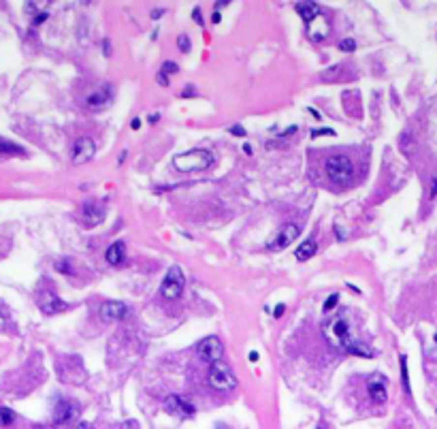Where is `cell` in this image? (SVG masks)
Listing matches in <instances>:
<instances>
[{
  "label": "cell",
  "instance_id": "2e32d148",
  "mask_svg": "<svg viewBox=\"0 0 437 429\" xmlns=\"http://www.w3.org/2000/svg\"><path fill=\"white\" fill-rule=\"evenodd\" d=\"M105 258L111 265H118V263H122L126 258V246H124V242H113L111 246L107 248V254H105Z\"/></svg>",
  "mask_w": 437,
  "mask_h": 429
},
{
  "label": "cell",
  "instance_id": "4dcf8cb0",
  "mask_svg": "<svg viewBox=\"0 0 437 429\" xmlns=\"http://www.w3.org/2000/svg\"><path fill=\"white\" fill-rule=\"evenodd\" d=\"M158 120H160V115H158V113H154V115H150V124H152V122H158Z\"/></svg>",
  "mask_w": 437,
  "mask_h": 429
},
{
  "label": "cell",
  "instance_id": "277c9868",
  "mask_svg": "<svg viewBox=\"0 0 437 429\" xmlns=\"http://www.w3.org/2000/svg\"><path fill=\"white\" fill-rule=\"evenodd\" d=\"M326 175L337 184H348L354 175V165L345 156H331L326 160Z\"/></svg>",
  "mask_w": 437,
  "mask_h": 429
},
{
  "label": "cell",
  "instance_id": "8992f818",
  "mask_svg": "<svg viewBox=\"0 0 437 429\" xmlns=\"http://www.w3.org/2000/svg\"><path fill=\"white\" fill-rule=\"evenodd\" d=\"M196 353H198V357L201 359H205L207 363H218L222 359V355H224V346H222V342L218 340L216 335H209V337H205V340H201L196 344Z\"/></svg>",
  "mask_w": 437,
  "mask_h": 429
},
{
  "label": "cell",
  "instance_id": "7c38bea8",
  "mask_svg": "<svg viewBox=\"0 0 437 429\" xmlns=\"http://www.w3.org/2000/svg\"><path fill=\"white\" fill-rule=\"evenodd\" d=\"M77 412H79L77 404H73V401H68V399H60L54 410V421L56 423H68L70 419H75Z\"/></svg>",
  "mask_w": 437,
  "mask_h": 429
},
{
  "label": "cell",
  "instance_id": "484cf974",
  "mask_svg": "<svg viewBox=\"0 0 437 429\" xmlns=\"http://www.w3.org/2000/svg\"><path fill=\"white\" fill-rule=\"evenodd\" d=\"M230 133H233V135H239V137H243V135H246V128H243V126H230Z\"/></svg>",
  "mask_w": 437,
  "mask_h": 429
},
{
  "label": "cell",
  "instance_id": "9a60e30c",
  "mask_svg": "<svg viewBox=\"0 0 437 429\" xmlns=\"http://www.w3.org/2000/svg\"><path fill=\"white\" fill-rule=\"evenodd\" d=\"M367 391H369V397L375 399V401H380V404H384V401H386V397H388L386 387H384V382H382L380 378H371V380L367 382Z\"/></svg>",
  "mask_w": 437,
  "mask_h": 429
},
{
  "label": "cell",
  "instance_id": "603a6c76",
  "mask_svg": "<svg viewBox=\"0 0 437 429\" xmlns=\"http://www.w3.org/2000/svg\"><path fill=\"white\" fill-rule=\"evenodd\" d=\"M401 378H403V387L409 391V376H407V359L401 357Z\"/></svg>",
  "mask_w": 437,
  "mask_h": 429
},
{
  "label": "cell",
  "instance_id": "4fadbf2b",
  "mask_svg": "<svg viewBox=\"0 0 437 429\" xmlns=\"http://www.w3.org/2000/svg\"><path fill=\"white\" fill-rule=\"evenodd\" d=\"M166 410L173 414H179V417H192L194 414V406L190 401H186L184 397H179V395H171L166 399Z\"/></svg>",
  "mask_w": 437,
  "mask_h": 429
},
{
  "label": "cell",
  "instance_id": "30bf717a",
  "mask_svg": "<svg viewBox=\"0 0 437 429\" xmlns=\"http://www.w3.org/2000/svg\"><path fill=\"white\" fill-rule=\"evenodd\" d=\"M128 316V308L122 301H105L100 305V318L102 321H122Z\"/></svg>",
  "mask_w": 437,
  "mask_h": 429
},
{
  "label": "cell",
  "instance_id": "4316f807",
  "mask_svg": "<svg viewBox=\"0 0 437 429\" xmlns=\"http://www.w3.org/2000/svg\"><path fill=\"white\" fill-rule=\"evenodd\" d=\"M284 310H286V308H284V303H280L278 308H275V312H273V314H275V318H280L281 314H284Z\"/></svg>",
  "mask_w": 437,
  "mask_h": 429
},
{
  "label": "cell",
  "instance_id": "e0dca14e",
  "mask_svg": "<svg viewBox=\"0 0 437 429\" xmlns=\"http://www.w3.org/2000/svg\"><path fill=\"white\" fill-rule=\"evenodd\" d=\"M109 96H111V92H109V86H105L102 90H98V92H94V94L88 96V105L94 107V109H98V107H102L109 101Z\"/></svg>",
  "mask_w": 437,
  "mask_h": 429
},
{
  "label": "cell",
  "instance_id": "ffe728a7",
  "mask_svg": "<svg viewBox=\"0 0 437 429\" xmlns=\"http://www.w3.org/2000/svg\"><path fill=\"white\" fill-rule=\"evenodd\" d=\"M0 154H24V149L19 147V145H15V143H11V141H4V139H0Z\"/></svg>",
  "mask_w": 437,
  "mask_h": 429
},
{
  "label": "cell",
  "instance_id": "52a82bcc",
  "mask_svg": "<svg viewBox=\"0 0 437 429\" xmlns=\"http://www.w3.org/2000/svg\"><path fill=\"white\" fill-rule=\"evenodd\" d=\"M299 235H301V226L297 222H290V224L281 226V231L278 233V237L269 244V248L271 250H284L286 246H290Z\"/></svg>",
  "mask_w": 437,
  "mask_h": 429
},
{
  "label": "cell",
  "instance_id": "7402d4cb",
  "mask_svg": "<svg viewBox=\"0 0 437 429\" xmlns=\"http://www.w3.org/2000/svg\"><path fill=\"white\" fill-rule=\"evenodd\" d=\"M339 49L345 51V54L354 51L356 49V38H342V41H339Z\"/></svg>",
  "mask_w": 437,
  "mask_h": 429
},
{
  "label": "cell",
  "instance_id": "f1b7e54d",
  "mask_svg": "<svg viewBox=\"0 0 437 429\" xmlns=\"http://www.w3.org/2000/svg\"><path fill=\"white\" fill-rule=\"evenodd\" d=\"M248 357H250V361H252V363H254V361H258V353H254V350H252V353H250Z\"/></svg>",
  "mask_w": 437,
  "mask_h": 429
},
{
  "label": "cell",
  "instance_id": "ba28073f",
  "mask_svg": "<svg viewBox=\"0 0 437 429\" xmlns=\"http://www.w3.org/2000/svg\"><path fill=\"white\" fill-rule=\"evenodd\" d=\"M81 220L83 224L88 226V229H94L96 224H100L102 220H105V207L94 203V201H90V203H83L81 207Z\"/></svg>",
  "mask_w": 437,
  "mask_h": 429
},
{
  "label": "cell",
  "instance_id": "3957f363",
  "mask_svg": "<svg viewBox=\"0 0 437 429\" xmlns=\"http://www.w3.org/2000/svg\"><path fill=\"white\" fill-rule=\"evenodd\" d=\"M207 380H209V387L216 389V391H233L237 387V376L233 374V369L222 361L211 365Z\"/></svg>",
  "mask_w": 437,
  "mask_h": 429
},
{
  "label": "cell",
  "instance_id": "5bb4252c",
  "mask_svg": "<svg viewBox=\"0 0 437 429\" xmlns=\"http://www.w3.org/2000/svg\"><path fill=\"white\" fill-rule=\"evenodd\" d=\"M297 13L301 15V19L310 26L313 19L320 15V6L316 2H297Z\"/></svg>",
  "mask_w": 437,
  "mask_h": 429
},
{
  "label": "cell",
  "instance_id": "cb8c5ba5",
  "mask_svg": "<svg viewBox=\"0 0 437 429\" xmlns=\"http://www.w3.org/2000/svg\"><path fill=\"white\" fill-rule=\"evenodd\" d=\"M177 45H179V49H182V51H190V47H192V45H190V38L186 36V35H182V36L177 38Z\"/></svg>",
  "mask_w": 437,
  "mask_h": 429
},
{
  "label": "cell",
  "instance_id": "d6a6232c",
  "mask_svg": "<svg viewBox=\"0 0 437 429\" xmlns=\"http://www.w3.org/2000/svg\"><path fill=\"white\" fill-rule=\"evenodd\" d=\"M0 327H2V316H0Z\"/></svg>",
  "mask_w": 437,
  "mask_h": 429
},
{
  "label": "cell",
  "instance_id": "d4e9b609",
  "mask_svg": "<svg viewBox=\"0 0 437 429\" xmlns=\"http://www.w3.org/2000/svg\"><path fill=\"white\" fill-rule=\"evenodd\" d=\"M337 301H339V295H331L329 299H326V303H324V312H331L337 305Z\"/></svg>",
  "mask_w": 437,
  "mask_h": 429
},
{
  "label": "cell",
  "instance_id": "836d02e7",
  "mask_svg": "<svg viewBox=\"0 0 437 429\" xmlns=\"http://www.w3.org/2000/svg\"><path fill=\"white\" fill-rule=\"evenodd\" d=\"M435 340H437V335H435Z\"/></svg>",
  "mask_w": 437,
  "mask_h": 429
},
{
  "label": "cell",
  "instance_id": "ac0fdd59",
  "mask_svg": "<svg viewBox=\"0 0 437 429\" xmlns=\"http://www.w3.org/2000/svg\"><path fill=\"white\" fill-rule=\"evenodd\" d=\"M316 250H318L316 242H313V239H307L305 244H301L297 248V258L299 261H310V258L316 254Z\"/></svg>",
  "mask_w": 437,
  "mask_h": 429
},
{
  "label": "cell",
  "instance_id": "5b68a950",
  "mask_svg": "<svg viewBox=\"0 0 437 429\" xmlns=\"http://www.w3.org/2000/svg\"><path fill=\"white\" fill-rule=\"evenodd\" d=\"M160 292H162V297H166V299H177L184 292V274L177 265H173V267L166 271L164 280L160 284Z\"/></svg>",
  "mask_w": 437,
  "mask_h": 429
},
{
  "label": "cell",
  "instance_id": "9c48e42d",
  "mask_svg": "<svg viewBox=\"0 0 437 429\" xmlns=\"http://www.w3.org/2000/svg\"><path fill=\"white\" fill-rule=\"evenodd\" d=\"M96 154V143L90 137H79L73 143V162H86Z\"/></svg>",
  "mask_w": 437,
  "mask_h": 429
},
{
  "label": "cell",
  "instance_id": "44dd1931",
  "mask_svg": "<svg viewBox=\"0 0 437 429\" xmlns=\"http://www.w3.org/2000/svg\"><path fill=\"white\" fill-rule=\"evenodd\" d=\"M13 419H15V414H13V410H9V408H0V425H11Z\"/></svg>",
  "mask_w": 437,
  "mask_h": 429
},
{
  "label": "cell",
  "instance_id": "83f0119b",
  "mask_svg": "<svg viewBox=\"0 0 437 429\" xmlns=\"http://www.w3.org/2000/svg\"><path fill=\"white\" fill-rule=\"evenodd\" d=\"M318 135H333V131H329V128H322V131H313V137H318Z\"/></svg>",
  "mask_w": 437,
  "mask_h": 429
},
{
  "label": "cell",
  "instance_id": "8fae6325",
  "mask_svg": "<svg viewBox=\"0 0 437 429\" xmlns=\"http://www.w3.org/2000/svg\"><path fill=\"white\" fill-rule=\"evenodd\" d=\"M38 308H41L45 314H56V312H62L66 308V303L58 295H54V292H41V295H38Z\"/></svg>",
  "mask_w": 437,
  "mask_h": 429
},
{
  "label": "cell",
  "instance_id": "7a4b0ae2",
  "mask_svg": "<svg viewBox=\"0 0 437 429\" xmlns=\"http://www.w3.org/2000/svg\"><path fill=\"white\" fill-rule=\"evenodd\" d=\"M211 162H214V156L207 149H190L186 154H179L173 158V167L182 173H194V171H203L207 169Z\"/></svg>",
  "mask_w": 437,
  "mask_h": 429
},
{
  "label": "cell",
  "instance_id": "f546056e",
  "mask_svg": "<svg viewBox=\"0 0 437 429\" xmlns=\"http://www.w3.org/2000/svg\"><path fill=\"white\" fill-rule=\"evenodd\" d=\"M437 194V178H435V181H433V186H431V197H435Z\"/></svg>",
  "mask_w": 437,
  "mask_h": 429
},
{
  "label": "cell",
  "instance_id": "6da1fadb",
  "mask_svg": "<svg viewBox=\"0 0 437 429\" xmlns=\"http://www.w3.org/2000/svg\"><path fill=\"white\" fill-rule=\"evenodd\" d=\"M326 335H329V340H333V344H335L337 348L345 350V353L361 355V357H371V350H367V348L363 346V344H358L354 337L350 335L348 322L342 321V318H337V321L331 322V327H329V331H326Z\"/></svg>",
  "mask_w": 437,
  "mask_h": 429
},
{
  "label": "cell",
  "instance_id": "d6986e66",
  "mask_svg": "<svg viewBox=\"0 0 437 429\" xmlns=\"http://www.w3.org/2000/svg\"><path fill=\"white\" fill-rule=\"evenodd\" d=\"M179 71V67L175 62H164L162 64V69H160V73H158V83L160 86H169V79H166V75H175Z\"/></svg>",
  "mask_w": 437,
  "mask_h": 429
},
{
  "label": "cell",
  "instance_id": "1f68e13d",
  "mask_svg": "<svg viewBox=\"0 0 437 429\" xmlns=\"http://www.w3.org/2000/svg\"><path fill=\"white\" fill-rule=\"evenodd\" d=\"M130 126H132V128H134V131H137V128H139V126H141V122H139V120H132V124H130Z\"/></svg>",
  "mask_w": 437,
  "mask_h": 429
}]
</instances>
